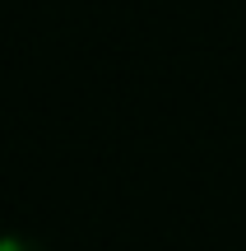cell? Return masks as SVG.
Here are the masks:
<instances>
[{
	"instance_id": "6da1fadb",
	"label": "cell",
	"mask_w": 246,
	"mask_h": 251,
	"mask_svg": "<svg viewBox=\"0 0 246 251\" xmlns=\"http://www.w3.org/2000/svg\"><path fill=\"white\" fill-rule=\"evenodd\" d=\"M0 251H42V247H33L28 237H0Z\"/></svg>"
}]
</instances>
